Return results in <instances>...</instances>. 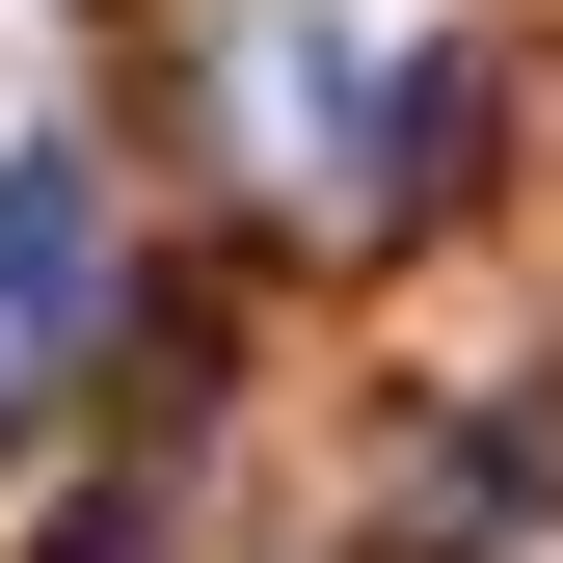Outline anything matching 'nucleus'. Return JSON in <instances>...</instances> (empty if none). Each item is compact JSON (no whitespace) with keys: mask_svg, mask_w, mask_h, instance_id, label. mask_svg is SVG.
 <instances>
[{"mask_svg":"<svg viewBox=\"0 0 563 563\" xmlns=\"http://www.w3.org/2000/svg\"><path fill=\"white\" fill-rule=\"evenodd\" d=\"M81 349H108V188H81V134H27V162H0V430L81 376Z\"/></svg>","mask_w":563,"mask_h":563,"instance_id":"obj_1","label":"nucleus"}]
</instances>
